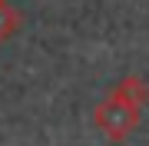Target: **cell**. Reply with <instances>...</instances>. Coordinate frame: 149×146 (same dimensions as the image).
<instances>
[{
    "mask_svg": "<svg viewBox=\"0 0 149 146\" xmlns=\"http://www.w3.org/2000/svg\"><path fill=\"white\" fill-rule=\"evenodd\" d=\"M93 123H96V130L106 136V140L123 143L129 133L136 130V123H139V110H136V106H129L126 100H119L116 93H109V96L103 100L100 106H96Z\"/></svg>",
    "mask_w": 149,
    "mask_h": 146,
    "instance_id": "cell-1",
    "label": "cell"
},
{
    "mask_svg": "<svg viewBox=\"0 0 149 146\" xmlns=\"http://www.w3.org/2000/svg\"><path fill=\"white\" fill-rule=\"evenodd\" d=\"M113 93H116L119 100H126L129 106L143 110V103H146V96H149V87H146V80H143V76L129 73V76H123L116 87H113Z\"/></svg>",
    "mask_w": 149,
    "mask_h": 146,
    "instance_id": "cell-2",
    "label": "cell"
},
{
    "mask_svg": "<svg viewBox=\"0 0 149 146\" xmlns=\"http://www.w3.org/2000/svg\"><path fill=\"white\" fill-rule=\"evenodd\" d=\"M20 27H23V13L17 10V7H10L7 0H0V40L17 37Z\"/></svg>",
    "mask_w": 149,
    "mask_h": 146,
    "instance_id": "cell-3",
    "label": "cell"
}]
</instances>
